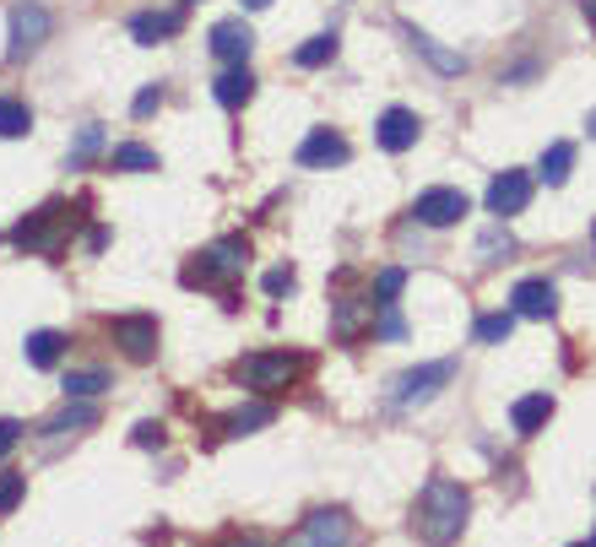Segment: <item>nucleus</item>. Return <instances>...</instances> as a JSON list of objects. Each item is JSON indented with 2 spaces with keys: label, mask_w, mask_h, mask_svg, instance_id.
Returning <instances> with one entry per match:
<instances>
[{
  "label": "nucleus",
  "mask_w": 596,
  "mask_h": 547,
  "mask_svg": "<svg viewBox=\"0 0 596 547\" xmlns=\"http://www.w3.org/2000/svg\"><path fill=\"white\" fill-rule=\"evenodd\" d=\"M466 515H472V494L461 483H450V477H429L424 494H418V521L413 526L429 543H455L461 526H466Z\"/></svg>",
  "instance_id": "obj_1"
},
{
  "label": "nucleus",
  "mask_w": 596,
  "mask_h": 547,
  "mask_svg": "<svg viewBox=\"0 0 596 547\" xmlns=\"http://www.w3.org/2000/svg\"><path fill=\"white\" fill-rule=\"evenodd\" d=\"M298 374H303V358H294V353H250L234 364V380L250 391H288Z\"/></svg>",
  "instance_id": "obj_2"
},
{
  "label": "nucleus",
  "mask_w": 596,
  "mask_h": 547,
  "mask_svg": "<svg viewBox=\"0 0 596 547\" xmlns=\"http://www.w3.org/2000/svg\"><path fill=\"white\" fill-rule=\"evenodd\" d=\"M49 11L38 5V0H16L11 5V44H5V60H22V55H33L44 38H49Z\"/></svg>",
  "instance_id": "obj_3"
},
{
  "label": "nucleus",
  "mask_w": 596,
  "mask_h": 547,
  "mask_svg": "<svg viewBox=\"0 0 596 547\" xmlns=\"http://www.w3.org/2000/svg\"><path fill=\"white\" fill-rule=\"evenodd\" d=\"M195 261H201V266H190V272H184L190 287H195V282L206 287L212 276H239L245 266H250V239H217V245H212L206 255H195Z\"/></svg>",
  "instance_id": "obj_4"
},
{
  "label": "nucleus",
  "mask_w": 596,
  "mask_h": 547,
  "mask_svg": "<svg viewBox=\"0 0 596 547\" xmlns=\"http://www.w3.org/2000/svg\"><path fill=\"white\" fill-rule=\"evenodd\" d=\"M450 380H455V358H440V364H424V369H407V374L396 380V402H402V407L434 402V396L445 391Z\"/></svg>",
  "instance_id": "obj_5"
},
{
  "label": "nucleus",
  "mask_w": 596,
  "mask_h": 547,
  "mask_svg": "<svg viewBox=\"0 0 596 547\" xmlns=\"http://www.w3.org/2000/svg\"><path fill=\"white\" fill-rule=\"evenodd\" d=\"M60 228H65V217H60V206H44V212H33L27 223H16V250H27V255H60Z\"/></svg>",
  "instance_id": "obj_6"
},
{
  "label": "nucleus",
  "mask_w": 596,
  "mask_h": 547,
  "mask_svg": "<svg viewBox=\"0 0 596 547\" xmlns=\"http://www.w3.org/2000/svg\"><path fill=\"white\" fill-rule=\"evenodd\" d=\"M466 212H472V201H466L461 190H450V185L424 190V195H418V206H413V217H418L424 228H450V223H461Z\"/></svg>",
  "instance_id": "obj_7"
},
{
  "label": "nucleus",
  "mask_w": 596,
  "mask_h": 547,
  "mask_svg": "<svg viewBox=\"0 0 596 547\" xmlns=\"http://www.w3.org/2000/svg\"><path fill=\"white\" fill-rule=\"evenodd\" d=\"M115 342L126 347L131 364H152L157 358V320L152 314H126V320H109Z\"/></svg>",
  "instance_id": "obj_8"
},
{
  "label": "nucleus",
  "mask_w": 596,
  "mask_h": 547,
  "mask_svg": "<svg viewBox=\"0 0 596 547\" xmlns=\"http://www.w3.org/2000/svg\"><path fill=\"white\" fill-rule=\"evenodd\" d=\"M526 201H532V174L526 168L493 174V185H488V212L493 217H515V212H526Z\"/></svg>",
  "instance_id": "obj_9"
},
{
  "label": "nucleus",
  "mask_w": 596,
  "mask_h": 547,
  "mask_svg": "<svg viewBox=\"0 0 596 547\" xmlns=\"http://www.w3.org/2000/svg\"><path fill=\"white\" fill-rule=\"evenodd\" d=\"M510 304H515L521 320H553L559 314V287L548 276H526V282H515Z\"/></svg>",
  "instance_id": "obj_10"
},
{
  "label": "nucleus",
  "mask_w": 596,
  "mask_h": 547,
  "mask_svg": "<svg viewBox=\"0 0 596 547\" xmlns=\"http://www.w3.org/2000/svg\"><path fill=\"white\" fill-rule=\"evenodd\" d=\"M206 44H212V55H217V60L245 66V60H250V49H255V33H250V22H245V16H228V22H217V27L206 33Z\"/></svg>",
  "instance_id": "obj_11"
},
{
  "label": "nucleus",
  "mask_w": 596,
  "mask_h": 547,
  "mask_svg": "<svg viewBox=\"0 0 596 547\" xmlns=\"http://www.w3.org/2000/svg\"><path fill=\"white\" fill-rule=\"evenodd\" d=\"M353 157V146L336 136V131H309V136L298 141V163L303 168H342Z\"/></svg>",
  "instance_id": "obj_12"
},
{
  "label": "nucleus",
  "mask_w": 596,
  "mask_h": 547,
  "mask_svg": "<svg viewBox=\"0 0 596 547\" xmlns=\"http://www.w3.org/2000/svg\"><path fill=\"white\" fill-rule=\"evenodd\" d=\"M418 131H424V120L413 109H385L380 126H374V141L385 152H407V146H418Z\"/></svg>",
  "instance_id": "obj_13"
},
{
  "label": "nucleus",
  "mask_w": 596,
  "mask_h": 547,
  "mask_svg": "<svg viewBox=\"0 0 596 547\" xmlns=\"http://www.w3.org/2000/svg\"><path fill=\"white\" fill-rule=\"evenodd\" d=\"M212 93H217L223 109H245V104L255 98V76H250V66H228V71L212 82Z\"/></svg>",
  "instance_id": "obj_14"
},
{
  "label": "nucleus",
  "mask_w": 596,
  "mask_h": 547,
  "mask_svg": "<svg viewBox=\"0 0 596 547\" xmlns=\"http://www.w3.org/2000/svg\"><path fill=\"white\" fill-rule=\"evenodd\" d=\"M298 537H303V543H347L353 532H347V515H342V510H314V515L298 526Z\"/></svg>",
  "instance_id": "obj_15"
},
{
  "label": "nucleus",
  "mask_w": 596,
  "mask_h": 547,
  "mask_svg": "<svg viewBox=\"0 0 596 547\" xmlns=\"http://www.w3.org/2000/svg\"><path fill=\"white\" fill-rule=\"evenodd\" d=\"M548 417H553V396H548V391H537V396H521V402L510 407L515 433H537V428H548Z\"/></svg>",
  "instance_id": "obj_16"
},
{
  "label": "nucleus",
  "mask_w": 596,
  "mask_h": 547,
  "mask_svg": "<svg viewBox=\"0 0 596 547\" xmlns=\"http://www.w3.org/2000/svg\"><path fill=\"white\" fill-rule=\"evenodd\" d=\"M407 44H413V49H418V55H424V60L440 71V76H461V71H466V55H450V49H440V44H434L429 33H418V27H407Z\"/></svg>",
  "instance_id": "obj_17"
},
{
  "label": "nucleus",
  "mask_w": 596,
  "mask_h": 547,
  "mask_svg": "<svg viewBox=\"0 0 596 547\" xmlns=\"http://www.w3.org/2000/svg\"><path fill=\"white\" fill-rule=\"evenodd\" d=\"M570 168H575V146H570V141H553V146L543 152V163H537V179L559 190V185L570 179Z\"/></svg>",
  "instance_id": "obj_18"
},
{
  "label": "nucleus",
  "mask_w": 596,
  "mask_h": 547,
  "mask_svg": "<svg viewBox=\"0 0 596 547\" xmlns=\"http://www.w3.org/2000/svg\"><path fill=\"white\" fill-rule=\"evenodd\" d=\"M168 33H179V11H142V16H131V38L136 44H157V38H168Z\"/></svg>",
  "instance_id": "obj_19"
},
{
  "label": "nucleus",
  "mask_w": 596,
  "mask_h": 547,
  "mask_svg": "<svg viewBox=\"0 0 596 547\" xmlns=\"http://www.w3.org/2000/svg\"><path fill=\"white\" fill-rule=\"evenodd\" d=\"M60 347H65V336H60V331H33L22 353H27V364H33V369H55V364H60Z\"/></svg>",
  "instance_id": "obj_20"
},
{
  "label": "nucleus",
  "mask_w": 596,
  "mask_h": 547,
  "mask_svg": "<svg viewBox=\"0 0 596 547\" xmlns=\"http://www.w3.org/2000/svg\"><path fill=\"white\" fill-rule=\"evenodd\" d=\"M303 71H314V66H331L336 60V33H314L309 44H298V55H294Z\"/></svg>",
  "instance_id": "obj_21"
},
{
  "label": "nucleus",
  "mask_w": 596,
  "mask_h": 547,
  "mask_svg": "<svg viewBox=\"0 0 596 547\" xmlns=\"http://www.w3.org/2000/svg\"><path fill=\"white\" fill-rule=\"evenodd\" d=\"M266 423H277V407H239L223 417V433H255V428H266Z\"/></svg>",
  "instance_id": "obj_22"
},
{
  "label": "nucleus",
  "mask_w": 596,
  "mask_h": 547,
  "mask_svg": "<svg viewBox=\"0 0 596 547\" xmlns=\"http://www.w3.org/2000/svg\"><path fill=\"white\" fill-rule=\"evenodd\" d=\"M33 131V115H27V104H16V98H0V136L5 141H22Z\"/></svg>",
  "instance_id": "obj_23"
},
{
  "label": "nucleus",
  "mask_w": 596,
  "mask_h": 547,
  "mask_svg": "<svg viewBox=\"0 0 596 547\" xmlns=\"http://www.w3.org/2000/svg\"><path fill=\"white\" fill-rule=\"evenodd\" d=\"M60 391H65V396H98V391H109V374H104V369H71Z\"/></svg>",
  "instance_id": "obj_24"
},
{
  "label": "nucleus",
  "mask_w": 596,
  "mask_h": 547,
  "mask_svg": "<svg viewBox=\"0 0 596 547\" xmlns=\"http://www.w3.org/2000/svg\"><path fill=\"white\" fill-rule=\"evenodd\" d=\"M374 309H380V304H363V298L342 304V309H336V336H358V325H363Z\"/></svg>",
  "instance_id": "obj_25"
},
{
  "label": "nucleus",
  "mask_w": 596,
  "mask_h": 547,
  "mask_svg": "<svg viewBox=\"0 0 596 547\" xmlns=\"http://www.w3.org/2000/svg\"><path fill=\"white\" fill-rule=\"evenodd\" d=\"M109 163H115V168H157V152H152V146H136V141H126V146L109 152Z\"/></svg>",
  "instance_id": "obj_26"
},
{
  "label": "nucleus",
  "mask_w": 596,
  "mask_h": 547,
  "mask_svg": "<svg viewBox=\"0 0 596 547\" xmlns=\"http://www.w3.org/2000/svg\"><path fill=\"white\" fill-rule=\"evenodd\" d=\"M504 255H515V239H510L504 228H488V234L477 239V261H504Z\"/></svg>",
  "instance_id": "obj_27"
},
{
  "label": "nucleus",
  "mask_w": 596,
  "mask_h": 547,
  "mask_svg": "<svg viewBox=\"0 0 596 547\" xmlns=\"http://www.w3.org/2000/svg\"><path fill=\"white\" fill-rule=\"evenodd\" d=\"M515 331V314H482L477 320V342H510Z\"/></svg>",
  "instance_id": "obj_28"
},
{
  "label": "nucleus",
  "mask_w": 596,
  "mask_h": 547,
  "mask_svg": "<svg viewBox=\"0 0 596 547\" xmlns=\"http://www.w3.org/2000/svg\"><path fill=\"white\" fill-rule=\"evenodd\" d=\"M22 494H27V477L22 472H0V515H11L22 504Z\"/></svg>",
  "instance_id": "obj_29"
},
{
  "label": "nucleus",
  "mask_w": 596,
  "mask_h": 547,
  "mask_svg": "<svg viewBox=\"0 0 596 547\" xmlns=\"http://www.w3.org/2000/svg\"><path fill=\"white\" fill-rule=\"evenodd\" d=\"M98 146H104V126H87V131L76 136V146H71V168H82V163H87Z\"/></svg>",
  "instance_id": "obj_30"
},
{
  "label": "nucleus",
  "mask_w": 596,
  "mask_h": 547,
  "mask_svg": "<svg viewBox=\"0 0 596 547\" xmlns=\"http://www.w3.org/2000/svg\"><path fill=\"white\" fill-rule=\"evenodd\" d=\"M402 282H407V272H402V266H385V272H380V282H374V298H380V304H391V298L402 293Z\"/></svg>",
  "instance_id": "obj_31"
},
{
  "label": "nucleus",
  "mask_w": 596,
  "mask_h": 547,
  "mask_svg": "<svg viewBox=\"0 0 596 547\" xmlns=\"http://www.w3.org/2000/svg\"><path fill=\"white\" fill-rule=\"evenodd\" d=\"M380 309H385V320H380V336H385V342H402V336H407V320L396 314V304H380Z\"/></svg>",
  "instance_id": "obj_32"
},
{
  "label": "nucleus",
  "mask_w": 596,
  "mask_h": 547,
  "mask_svg": "<svg viewBox=\"0 0 596 547\" xmlns=\"http://www.w3.org/2000/svg\"><path fill=\"white\" fill-rule=\"evenodd\" d=\"M157 104H163V87H157V82H147V87L136 93V104H131V115H136V120H147V115H152V109H157Z\"/></svg>",
  "instance_id": "obj_33"
},
{
  "label": "nucleus",
  "mask_w": 596,
  "mask_h": 547,
  "mask_svg": "<svg viewBox=\"0 0 596 547\" xmlns=\"http://www.w3.org/2000/svg\"><path fill=\"white\" fill-rule=\"evenodd\" d=\"M22 433H27V428H22L16 417H0V461L16 450V439H22Z\"/></svg>",
  "instance_id": "obj_34"
},
{
  "label": "nucleus",
  "mask_w": 596,
  "mask_h": 547,
  "mask_svg": "<svg viewBox=\"0 0 596 547\" xmlns=\"http://www.w3.org/2000/svg\"><path fill=\"white\" fill-rule=\"evenodd\" d=\"M261 287H266L272 298H283V293H294V272H266L261 276Z\"/></svg>",
  "instance_id": "obj_35"
},
{
  "label": "nucleus",
  "mask_w": 596,
  "mask_h": 547,
  "mask_svg": "<svg viewBox=\"0 0 596 547\" xmlns=\"http://www.w3.org/2000/svg\"><path fill=\"white\" fill-rule=\"evenodd\" d=\"M142 450H152V444H163V423H136V433H131Z\"/></svg>",
  "instance_id": "obj_36"
},
{
  "label": "nucleus",
  "mask_w": 596,
  "mask_h": 547,
  "mask_svg": "<svg viewBox=\"0 0 596 547\" xmlns=\"http://www.w3.org/2000/svg\"><path fill=\"white\" fill-rule=\"evenodd\" d=\"M581 11H586V22L596 27V0H581Z\"/></svg>",
  "instance_id": "obj_37"
},
{
  "label": "nucleus",
  "mask_w": 596,
  "mask_h": 547,
  "mask_svg": "<svg viewBox=\"0 0 596 547\" xmlns=\"http://www.w3.org/2000/svg\"><path fill=\"white\" fill-rule=\"evenodd\" d=\"M266 5H272V0H245V11H266Z\"/></svg>",
  "instance_id": "obj_38"
},
{
  "label": "nucleus",
  "mask_w": 596,
  "mask_h": 547,
  "mask_svg": "<svg viewBox=\"0 0 596 547\" xmlns=\"http://www.w3.org/2000/svg\"><path fill=\"white\" fill-rule=\"evenodd\" d=\"M586 131H592V136H596V109H592V115H586Z\"/></svg>",
  "instance_id": "obj_39"
},
{
  "label": "nucleus",
  "mask_w": 596,
  "mask_h": 547,
  "mask_svg": "<svg viewBox=\"0 0 596 547\" xmlns=\"http://www.w3.org/2000/svg\"><path fill=\"white\" fill-rule=\"evenodd\" d=\"M592 245H596V223H592Z\"/></svg>",
  "instance_id": "obj_40"
},
{
  "label": "nucleus",
  "mask_w": 596,
  "mask_h": 547,
  "mask_svg": "<svg viewBox=\"0 0 596 547\" xmlns=\"http://www.w3.org/2000/svg\"><path fill=\"white\" fill-rule=\"evenodd\" d=\"M592 543H596V532H592Z\"/></svg>",
  "instance_id": "obj_41"
}]
</instances>
